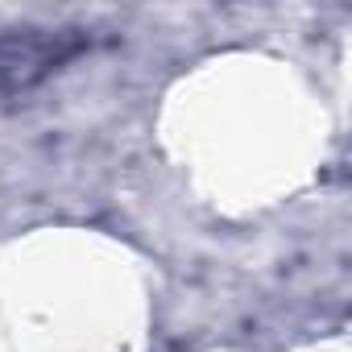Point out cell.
<instances>
[{"label": "cell", "instance_id": "6da1fadb", "mask_svg": "<svg viewBox=\"0 0 352 352\" xmlns=\"http://www.w3.org/2000/svg\"><path fill=\"white\" fill-rule=\"evenodd\" d=\"M87 30L75 25H30L0 34V100L38 87L87 50Z\"/></svg>", "mask_w": 352, "mask_h": 352}]
</instances>
